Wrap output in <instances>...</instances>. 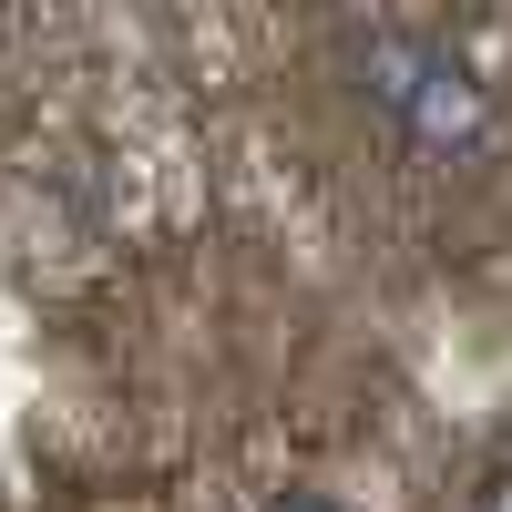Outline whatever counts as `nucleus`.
<instances>
[{"label": "nucleus", "instance_id": "nucleus-1", "mask_svg": "<svg viewBox=\"0 0 512 512\" xmlns=\"http://www.w3.org/2000/svg\"><path fill=\"white\" fill-rule=\"evenodd\" d=\"M338 72H349V93L369 103V123L390 144H410L420 164H472L502 134V103H492L482 62L451 52V41L420 31V21H349L338 31Z\"/></svg>", "mask_w": 512, "mask_h": 512}, {"label": "nucleus", "instance_id": "nucleus-2", "mask_svg": "<svg viewBox=\"0 0 512 512\" xmlns=\"http://www.w3.org/2000/svg\"><path fill=\"white\" fill-rule=\"evenodd\" d=\"M267 512H338V502H328V492H277Z\"/></svg>", "mask_w": 512, "mask_h": 512}]
</instances>
